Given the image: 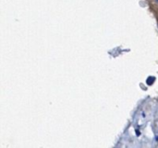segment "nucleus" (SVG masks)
Returning a JSON list of instances; mask_svg holds the SVG:
<instances>
[{
  "label": "nucleus",
  "mask_w": 158,
  "mask_h": 148,
  "mask_svg": "<svg viewBox=\"0 0 158 148\" xmlns=\"http://www.w3.org/2000/svg\"><path fill=\"white\" fill-rule=\"evenodd\" d=\"M154 81H155V77H154V76H149V77L147 78L146 83L148 86H152V85L154 83Z\"/></svg>",
  "instance_id": "1"
},
{
  "label": "nucleus",
  "mask_w": 158,
  "mask_h": 148,
  "mask_svg": "<svg viewBox=\"0 0 158 148\" xmlns=\"http://www.w3.org/2000/svg\"><path fill=\"white\" fill-rule=\"evenodd\" d=\"M156 1H157V2H158V0H156Z\"/></svg>",
  "instance_id": "2"
}]
</instances>
